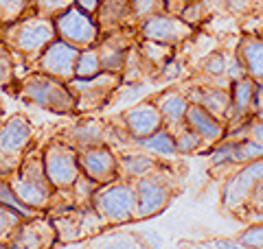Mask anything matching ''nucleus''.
<instances>
[{
	"instance_id": "6ab92c4d",
	"label": "nucleus",
	"mask_w": 263,
	"mask_h": 249,
	"mask_svg": "<svg viewBox=\"0 0 263 249\" xmlns=\"http://www.w3.org/2000/svg\"><path fill=\"white\" fill-rule=\"evenodd\" d=\"M182 90L189 103L204 107L209 114H213L221 122H226L230 107V90L206 86V83H193V81H182Z\"/></svg>"
},
{
	"instance_id": "2eb2a0df",
	"label": "nucleus",
	"mask_w": 263,
	"mask_h": 249,
	"mask_svg": "<svg viewBox=\"0 0 263 249\" xmlns=\"http://www.w3.org/2000/svg\"><path fill=\"white\" fill-rule=\"evenodd\" d=\"M77 57H79L77 46L57 37L46 46V51L40 55V59L33 64V68L29 72H42V74H48V77H55L64 83H68L70 79H75Z\"/></svg>"
},
{
	"instance_id": "393cba45",
	"label": "nucleus",
	"mask_w": 263,
	"mask_h": 249,
	"mask_svg": "<svg viewBox=\"0 0 263 249\" xmlns=\"http://www.w3.org/2000/svg\"><path fill=\"white\" fill-rule=\"evenodd\" d=\"M134 149H141V151H147L156 157H160L164 162H178V147H176V140L174 134L169 129H158L156 134L147 136V138H134Z\"/></svg>"
},
{
	"instance_id": "72a5a7b5",
	"label": "nucleus",
	"mask_w": 263,
	"mask_h": 249,
	"mask_svg": "<svg viewBox=\"0 0 263 249\" xmlns=\"http://www.w3.org/2000/svg\"><path fill=\"white\" fill-rule=\"evenodd\" d=\"M97 181L90 179L84 173H79V177L75 179V184L70 186V197L75 201L77 208H92V197L97 190Z\"/></svg>"
},
{
	"instance_id": "8fccbe9b",
	"label": "nucleus",
	"mask_w": 263,
	"mask_h": 249,
	"mask_svg": "<svg viewBox=\"0 0 263 249\" xmlns=\"http://www.w3.org/2000/svg\"><path fill=\"white\" fill-rule=\"evenodd\" d=\"M263 107V83H257V90H254V112Z\"/></svg>"
},
{
	"instance_id": "4468645a",
	"label": "nucleus",
	"mask_w": 263,
	"mask_h": 249,
	"mask_svg": "<svg viewBox=\"0 0 263 249\" xmlns=\"http://www.w3.org/2000/svg\"><path fill=\"white\" fill-rule=\"evenodd\" d=\"M141 39L138 37V29L136 27H123L117 31L103 33L99 42L95 44L99 59H101V70L103 72H123V66H125L127 53L129 48Z\"/></svg>"
},
{
	"instance_id": "e433bc0d",
	"label": "nucleus",
	"mask_w": 263,
	"mask_h": 249,
	"mask_svg": "<svg viewBox=\"0 0 263 249\" xmlns=\"http://www.w3.org/2000/svg\"><path fill=\"white\" fill-rule=\"evenodd\" d=\"M0 205L13 208V210L22 212L24 217H35V214H40V212L31 210L29 205H24V203L20 201L18 195L13 193V188H11V184H9V179H5V177H0Z\"/></svg>"
},
{
	"instance_id": "473e14b6",
	"label": "nucleus",
	"mask_w": 263,
	"mask_h": 249,
	"mask_svg": "<svg viewBox=\"0 0 263 249\" xmlns=\"http://www.w3.org/2000/svg\"><path fill=\"white\" fill-rule=\"evenodd\" d=\"M99 72H103V70H101V59H99L97 48L95 46L81 48L77 64H75V79H88V77H95Z\"/></svg>"
},
{
	"instance_id": "9d476101",
	"label": "nucleus",
	"mask_w": 263,
	"mask_h": 249,
	"mask_svg": "<svg viewBox=\"0 0 263 249\" xmlns=\"http://www.w3.org/2000/svg\"><path fill=\"white\" fill-rule=\"evenodd\" d=\"M136 29H138V37L141 39H152V42L167 44L174 48H180L197 35V31L191 24H186L180 15L169 13V11L156 13L152 18L143 20L141 24H136Z\"/></svg>"
},
{
	"instance_id": "39448f33",
	"label": "nucleus",
	"mask_w": 263,
	"mask_h": 249,
	"mask_svg": "<svg viewBox=\"0 0 263 249\" xmlns=\"http://www.w3.org/2000/svg\"><path fill=\"white\" fill-rule=\"evenodd\" d=\"M11 92L31 105L57 116H77L75 94L68 83L42 72H27L15 79Z\"/></svg>"
},
{
	"instance_id": "423d86ee",
	"label": "nucleus",
	"mask_w": 263,
	"mask_h": 249,
	"mask_svg": "<svg viewBox=\"0 0 263 249\" xmlns=\"http://www.w3.org/2000/svg\"><path fill=\"white\" fill-rule=\"evenodd\" d=\"M92 208L110 227L127 225L138 221V199L134 181L117 177L114 181L97 186L92 197Z\"/></svg>"
},
{
	"instance_id": "c03bdc74",
	"label": "nucleus",
	"mask_w": 263,
	"mask_h": 249,
	"mask_svg": "<svg viewBox=\"0 0 263 249\" xmlns=\"http://www.w3.org/2000/svg\"><path fill=\"white\" fill-rule=\"evenodd\" d=\"M226 77L230 81H241L248 77V72H246V66L241 61V57L237 55V44L228 46V64H226Z\"/></svg>"
},
{
	"instance_id": "a19ab883",
	"label": "nucleus",
	"mask_w": 263,
	"mask_h": 249,
	"mask_svg": "<svg viewBox=\"0 0 263 249\" xmlns=\"http://www.w3.org/2000/svg\"><path fill=\"white\" fill-rule=\"evenodd\" d=\"M237 240L246 249H263V223H250V225H246L237 234Z\"/></svg>"
},
{
	"instance_id": "79ce46f5",
	"label": "nucleus",
	"mask_w": 263,
	"mask_h": 249,
	"mask_svg": "<svg viewBox=\"0 0 263 249\" xmlns=\"http://www.w3.org/2000/svg\"><path fill=\"white\" fill-rule=\"evenodd\" d=\"M72 5H75V0H35V13L55 20L60 13L70 9Z\"/></svg>"
},
{
	"instance_id": "09e8293b",
	"label": "nucleus",
	"mask_w": 263,
	"mask_h": 249,
	"mask_svg": "<svg viewBox=\"0 0 263 249\" xmlns=\"http://www.w3.org/2000/svg\"><path fill=\"white\" fill-rule=\"evenodd\" d=\"M164 3H167V11L169 13H180L182 11V7L186 5V3H191V0H164Z\"/></svg>"
},
{
	"instance_id": "0eeeda50",
	"label": "nucleus",
	"mask_w": 263,
	"mask_h": 249,
	"mask_svg": "<svg viewBox=\"0 0 263 249\" xmlns=\"http://www.w3.org/2000/svg\"><path fill=\"white\" fill-rule=\"evenodd\" d=\"M37 140V129L27 114H11L0 120V177H9Z\"/></svg>"
},
{
	"instance_id": "58836bf2",
	"label": "nucleus",
	"mask_w": 263,
	"mask_h": 249,
	"mask_svg": "<svg viewBox=\"0 0 263 249\" xmlns=\"http://www.w3.org/2000/svg\"><path fill=\"white\" fill-rule=\"evenodd\" d=\"M213 3V9L224 13V15H230V18H237L241 20L246 13L250 9V3L252 0H211Z\"/></svg>"
},
{
	"instance_id": "c9c22d12",
	"label": "nucleus",
	"mask_w": 263,
	"mask_h": 249,
	"mask_svg": "<svg viewBox=\"0 0 263 249\" xmlns=\"http://www.w3.org/2000/svg\"><path fill=\"white\" fill-rule=\"evenodd\" d=\"M263 157V144L257 142L254 138H241L237 140V149H235V164L237 169L243 164H250L254 160H261Z\"/></svg>"
},
{
	"instance_id": "9b49d317",
	"label": "nucleus",
	"mask_w": 263,
	"mask_h": 249,
	"mask_svg": "<svg viewBox=\"0 0 263 249\" xmlns=\"http://www.w3.org/2000/svg\"><path fill=\"white\" fill-rule=\"evenodd\" d=\"M55 24V33L57 37L68 42V44L81 48H90L95 46L99 37H101V29L95 20V15H90L86 11H81L79 7L72 5L70 9H66L53 20Z\"/></svg>"
},
{
	"instance_id": "49530a36",
	"label": "nucleus",
	"mask_w": 263,
	"mask_h": 249,
	"mask_svg": "<svg viewBox=\"0 0 263 249\" xmlns=\"http://www.w3.org/2000/svg\"><path fill=\"white\" fill-rule=\"evenodd\" d=\"M213 247L215 249H246L237 238H213Z\"/></svg>"
},
{
	"instance_id": "c756f323",
	"label": "nucleus",
	"mask_w": 263,
	"mask_h": 249,
	"mask_svg": "<svg viewBox=\"0 0 263 249\" xmlns=\"http://www.w3.org/2000/svg\"><path fill=\"white\" fill-rule=\"evenodd\" d=\"M35 13V0H0V24L18 22Z\"/></svg>"
},
{
	"instance_id": "4c0bfd02",
	"label": "nucleus",
	"mask_w": 263,
	"mask_h": 249,
	"mask_svg": "<svg viewBox=\"0 0 263 249\" xmlns=\"http://www.w3.org/2000/svg\"><path fill=\"white\" fill-rule=\"evenodd\" d=\"M241 33H254L263 31V0H252L248 13L239 20Z\"/></svg>"
},
{
	"instance_id": "37998d69",
	"label": "nucleus",
	"mask_w": 263,
	"mask_h": 249,
	"mask_svg": "<svg viewBox=\"0 0 263 249\" xmlns=\"http://www.w3.org/2000/svg\"><path fill=\"white\" fill-rule=\"evenodd\" d=\"M182 74H184V64L180 61V57L176 55L174 59H169L167 64L162 66V68L156 72V77H154V81H171V83H182L184 79H182Z\"/></svg>"
},
{
	"instance_id": "ddd939ff",
	"label": "nucleus",
	"mask_w": 263,
	"mask_h": 249,
	"mask_svg": "<svg viewBox=\"0 0 263 249\" xmlns=\"http://www.w3.org/2000/svg\"><path fill=\"white\" fill-rule=\"evenodd\" d=\"M57 240V232L53 227V221L44 212L35 217L22 219L15 230L5 240L7 249H53Z\"/></svg>"
},
{
	"instance_id": "c85d7f7f",
	"label": "nucleus",
	"mask_w": 263,
	"mask_h": 249,
	"mask_svg": "<svg viewBox=\"0 0 263 249\" xmlns=\"http://www.w3.org/2000/svg\"><path fill=\"white\" fill-rule=\"evenodd\" d=\"M90 249H145V245L138 240L136 232H117L112 236H101L99 234Z\"/></svg>"
},
{
	"instance_id": "a878e982",
	"label": "nucleus",
	"mask_w": 263,
	"mask_h": 249,
	"mask_svg": "<svg viewBox=\"0 0 263 249\" xmlns=\"http://www.w3.org/2000/svg\"><path fill=\"white\" fill-rule=\"evenodd\" d=\"M156 72H158V70H156L154 66L143 57V53L138 51V42H136V44L129 48L125 66H123V72H121L123 83H145V81H154Z\"/></svg>"
},
{
	"instance_id": "aec40b11",
	"label": "nucleus",
	"mask_w": 263,
	"mask_h": 249,
	"mask_svg": "<svg viewBox=\"0 0 263 249\" xmlns=\"http://www.w3.org/2000/svg\"><path fill=\"white\" fill-rule=\"evenodd\" d=\"M254 90H257V81H252L250 77L230 83V107L226 118V131L235 129L237 125H243L254 116Z\"/></svg>"
},
{
	"instance_id": "f03ea898",
	"label": "nucleus",
	"mask_w": 263,
	"mask_h": 249,
	"mask_svg": "<svg viewBox=\"0 0 263 249\" xmlns=\"http://www.w3.org/2000/svg\"><path fill=\"white\" fill-rule=\"evenodd\" d=\"M53 39H57L53 20L37 13L11 24H0V42L9 48L15 64L22 66L27 72Z\"/></svg>"
},
{
	"instance_id": "4be33fe9",
	"label": "nucleus",
	"mask_w": 263,
	"mask_h": 249,
	"mask_svg": "<svg viewBox=\"0 0 263 249\" xmlns=\"http://www.w3.org/2000/svg\"><path fill=\"white\" fill-rule=\"evenodd\" d=\"M237 55L241 57L248 77L257 83H263V31L239 33Z\"/></svg>"
},
{
	"instance_id": "7ed1b4c3",
	"label": "nucleus",
	"mask_w": 263,
	"mask_h": 249,
	"mask_svg": "<svg viewBox=\"0 0 263 249\" xmlns=\"http://www.w3.org/2000/svg\"><path fill=\"white\" fill-rule=\"evenodd\" d=\"M42 140L44 138H37L33 142V147L24 155V160L20 162V166L7 177L20 201L35 212H46L55 197V188L44 169Z\"/></svg>"
},
{
	"instance_id": "f257e3e1",
	"label": "nucleus",
	"mask_w": 263,
	"mask_h": 249,
	"mask_svg": "<svg viewBox=\"0 0 263 249\" xmlns=\"http://www.w3.org/2000/svg\"><path fill=\"white\" fill-rule=\"evenodd\" d=\"M219 208L243 223H263V157L235 169L221 179Z\"/></svg>"
},
{
	"instance_id": "de8ad7c7",
	"label": "nucleus",
	"mask_w": 263,
	"mask_h": 249,
	"mask_svg": "<svg viewBox=\"0 0 263 249\" xmlns=\"http://www.w3.org/2000/svg\"><path fill=\"white\" fill-rule=\"evenodd\" d=\"M75 7H79L81 11H86L90 15H95L101 7V0H75Z\"/></svg>"
},
{
	"instance_id": "603ef678",
	"label": "nucleus",
	"mask_w": 263,
	"mask_h": 249,
	"mask_svg": "<svg viewBox=\"0 0 263 249\" xmlns=\"http://www.w3.org/2000/svg\"><path fill=\"white\" fill-rule=\"evenodd\" d=\"M0 249H7V247H5V243H0Z\"/></svg>"
},
{
	"instance_id": "f3484780",
	"label": "nucleus",
	"mask_w": 263,
	"mask_h": 249,
	"mask_svg": "<svg viewBox=\"0 0 263 249\" xmlns=\"http://www.w3.org/2000/svg\"><path fill=\"white\" fill-rule=\"evenodd\" d=\"M119 118L125 125L132 138H147L162 129V116L156 103L152 101V96H145L138 103L129 105L125 112L119 114Z\"/></svg>"
},
{
	"instance_id": "b1692460",
	"label": "nucleus",
	"mask_w": 263,
	"mask_h": 249,
	"mask_svg": "<svg viewBox=\"0 0 263 249\" xmlns=\"http://www.w3.org/2000/svg\"><path fill=\"white\" fill-rule=\"evenodd\" d=\"M95 20L103 33L132 27L129 22V0H101V7L95 13Z\"/></svg>"
},
{
	"instance_id": "bb28decb",
	"label": "nucleus",
	"mask_w": 263,
	"mask_h": 249,
	"mask_svg": "<svg viewBox=\"0 0 263 249\" xmlns=\"http://www.w3.org/2000/svg\"><path fill=\"white\" fill-rule=\"evenodd\" d=\"M186 24H191L195 31H200L204 24H206L213 15H215V9H213L211 0H191L182 7V11L178 13Z\"/></svg>"
},
{
	"instance_id": "dca6fc26",
	"label": "nucleus",
	"mask_w": 263,
	"mask_h": 249,
	"mask_svg": "<svg viewBox=\"0 0 263 249\" xmlns=\"http://www.w3.org/2000/svg\"><path fill=\"white\" fill-rule=\"evenodd\" d=\"M79 153V169L84 175L95 179L99 186L114 181L119 177V157L117 151L108 144L101 147H90Z\"/></svg>"
},
{
	"instance_id": "5701e85b",
	"label": "nucleus",
	"mask_w": 263,
	"mask_h": 249,
	"mask_svg": "<svg viewBox=\"0 0 263 249\" xmlns=\"http://www.w3.org/2000/svg\"><path fill=\"white\" fill-rule=\"evenodd\" d=\"M119 157V177L127 181H138L145 175H149L152 171H156L164 162L160 157H156L141 149H129V151L117 153Z\"/></svg>"
},
{
	"instance_id": "f704fd0d",
	"label": "nucleus",
	"mask_w": 263,
	"mask_h": 249,
	"mask_svg": "<svg viewBox=\"0 0 263 249\" xmlns=\"http://www.w3.org/2000/svg\"><path fill=\"white\" fill-rule=\"evenodd\" d=\"M15 74H18V64H15L13 55L9 53V48L0 42V90L11 92L13 83L18 79Z\"/></svg>"
},
{
	"instance_id": "a18cd8bd",
	"label": "nucleus",
	"mask_w": 263,
	"mask_h": 249,
	"mask_svg": "<svg viewBox=\"0 0 263 249\" xmlns=\"http://www.w3.org/2000/svg\"><path fill=\"white\" fill-rule=\"evenodd\" d=\"M136 236L145 245V249H160L162 245V236L158 232H136Z\"/></svg>"
},
{
	"instance_id": "cd10ccee",
	"label": "nucleus",
	"mask_w": 263,
	"mask_h": 249,
	"mask_svg": "<svg viewBox=\"0 0 263 249\" xmlns=\"http://www.w3.org/2000/svg\"><path fill=\"white\" fill-rule=\"evenodd\" d=\"M138 51L143 53V57L154 66L156 70H160L169 59H174V57L178 55L180 48L158 44V42H152V39H138Z\"/></svg>"
},
{
	"instance_id": "20e7f679",
	"label": "nucleus",
	"mask_w": 263,
	"mask_h": 249,
	"mask_svg": "<svg viewBox=\"0 0 263 249\" xmlns=\"http://www.w3.org/2000/svg\"><path fill=\"white\" fill-rule=\"evenodd\" d=\"M138 199V221L162 214L184 188V171L178 162H162L149 175L134 181Z\"/></svg>"
},
{
	"instance_id": "f8f14e48",
	"label": "nucleus",
	"mask_w": 263,
	"mask_h": 249,
	"mask_svg": "<svg viewBox=\"0 0 263 249\" xmlns=\"http://www.w3.org/2000/svg\"><path fill=\"white\" fill-rule=\"evenodd\" d=\"M55 136L75 151H84V149L101 144L110 147V122L101 116H77L70 125L55 131Z\"/></svg>"
},
{
	"instance_id": "1a4fd4ad",
	"label": "nucleus",
	"mask_w": 263,
	"mask_h": 249,
	"mask_svg": "<svg viewBox=\"0 0 263 249\" xmlns=\"http://www.w3.org/2000/svg\"><path fill=\"white\" fill-rule=\"evenodd\" d=\"M44 149V169L46 175L51 179V184L55 190H70V186L75 184V179L79 177V153L72 147L62 142L55 134L46 136L42 140Z\"/></svg>"
},
{
	"instance_id": "6e6552de",
	"label": "nucleus",
	"mask_w": 263,
	"mask_h": 249,
	"mask_svg": "<svg viewBox=\"0 0 263 249\" xmlns=\"http://www.w3.org/2000/svg\"><path fill=\"white\" fill-rule=\"evenodd\" d=\"M123 77L117 72H99L88 79H70L68 88L75 94L77 116H97L114 103Z\"/></svg>"
},
{
	"instance_id": "2f4dec72",
	"label": "nucleus",
	"mask_w": 263,
	"mask_h": 249,
	"mask_svg": "<svg viewBox=\"0 0 263 249\" xmlns=\"http://www.w3.org/2000/svg\"><path fill=\"white\" fill-rule=\"evenodd\" d=\"M167 11V3L164 0H129V22L132 27L141 24L143 20L152 18L156 13Z\"/></svg>"
},
{
	"instance_id": "a211bd4d",
	"label": "nucleus",
	"mask_w": 263,
	"mask_h": 249,
	"mask_svg": "<svg viewBox=\"0 0 263 249\" xmlns=\"http://www.w3.org/2000/svg\"><path fill=\"white\" fill-rule=\"evenodd\" d=\"M152 101L158 107V112L162 116V127L169 129L171 134L178 131L186 122V110H189V98L182 90V83H174L167 90H162L158 94H152Z\"/></svg>"
},
{
	"instance_id": "ea45409f",
	"label": "nucleus",
	"mask_w": 263,
	"mask_h": 249,
	"mask_svg": "<svg viewBox=\"0 0 263 249\" xmlns=\"http://www.w3.org/2000/svg\"><path fill=\"white\" fill-rule=\"evenodd\" d=\"M22 219H29V217H24L22 212L13 210V208L0 205V243H5V240L9 238V234L15 230V225H18Z\"/></svg>"
},
{
	"instance_id": "412c9836",
	"label": "nucleus",
	"mask_w": 263,
	"mask_h": 249,
	"mask_svg": "<svg viewBox=\"0 0 263 249\" xmlns=\"http://www.w3.org/2000/svg\"><path fill=\"white\" fill-rule=\"evenodd\" d=\"M186 125L191 127L197 136L202 138L204 147H206V151L211 147H215L219 140L226 138V122H221L219 118H215L213 114H209L204 107L200 105H189L186 110Z\"/></svg>"
},
{
	"instance_id": "7c9ffc66",
	"label": "nucleus",
	"mask_w": 263,
	"mask_h": 249,
	"mask_svg": "<svg viewBox=\"0 0 263 249\" xmlns=\"http://www.w3.org/2000/svg\"><path fill=\"white\" fill-rule=\"evenodd\" d=\"M174 140H176V147H178L180 155H202V153H206V147H204L202 138L197 136L186 122L178 131H174Z\"/></svg>"
},
{
	"instance_id": "3c124183",
	"label": "nucleus",
	"mask_w": 263,
	"mask_h": 249,
	"mask_svg": "<svg viewBox=\"0 0 263 249\" xmlns=\"http://www.w3.org/2000/svg\"><path fill=\"white\" fill-rule=\"evenodd\" d=\"M5 118V116H3V107H0V120H3Z\"/></svg>"
}]
</instances>
